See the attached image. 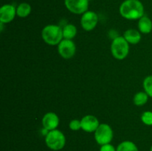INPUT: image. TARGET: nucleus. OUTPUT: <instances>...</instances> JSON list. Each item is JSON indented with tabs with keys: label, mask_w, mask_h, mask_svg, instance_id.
Listing matches in <instances>:
<instances>
[{
	"label": "nucleus",
	"mask_w": 152,
	"mask_h": 151,
	"mask_svg": "<svg viewBox=\"0 0 152 151\" xmlns=\"http://www.w3.org/2000/svg\"><path fill=\"white\" fill-rule=\"evenodd\" d=\"M122 17L128 20H139L145 13L144 5L140 0H125L119 8Z\"/></svg>",
	"instance_id": "obj_1"
},
{
	"label": "nucleus",
	"mask_w": 152,
	"mask_h": 151,
	"mask_svg": "<svg viewBox=\"0 0 152 151\" xmlns=\"http://www.w3.org/2000/svg\"><path fill=\"white\" fill-rule=\"evenodd\" d=\"M42 38L49 45H58L63 39L62 28L56 25H48L42 30Z\"/></svg>",
	"instance_id": "obj_2"
},
{
	"label": "nucleus",
	"mask_w": 152,
	"mask_h": 151,
	"mask_svg": "<svg viewBox=\"0 0 152 151\" xmlns=\"http://www.w3.org/2000/svg\"><path fill=\"white\" fill-rule=\"evenodd\" d=\"M45 142L48 147L53 151L63 149L66 144V137L61 130L58 129L48 132L45 136Z\"/></svg>",
	"instance_id": "obj_3"
},
{
	"label": "nucleus",
	"mask_w": 152,
	"mask_h": 151,
	"mask_svg": "<svg viewBox=\"0 0 152 151\" xmlns=\"http://www.w3.org/2000/svg\"><path fill=\"white\" fill-rule=\"evenodd\" d=\"M129 43L121 36L112 40L111 44V53L114 58L117 60H123L128 56L130 50Z\"/></svg>",
	"instance_id": "obj_4"
},
{
	"label": "nucleus",
	"mask_w": 152,
	"mask_h": 151,
	"mask_svg": "<svg viewBox=\"0 0 152 151\" xmlns=\"http://www.w3.org/2000/svg\"><path fill=\"white\" fill-rule=\"evenodd\" d=\"M114 138V131L111 126L105 123L99 124L94 132V139L99 145L110 144Z\"/></svg>",
	"instance_id": "obj_5"
},
{
	"label": "nucleus",
	"mask_w": 152,
	"mask_h": 151,
	"mask_svg": "<svg viewBox=\"0 0 152 151\" xmlns=\"http://www.w3.org/2000/svg\"><path fill=\"white\" fill-rule=\"evenodd\" d=\"M57 50L61 57L65 59H71L75 55L77 47L73 40L63 38L57 45Z\"/></svg>",
	"instance_id": "obj_6"
},
{
	"label": "nucleus",
	"mask_w": 152,
	"mask_h": 151,
	"mask_svg": "<svg viewBox=\"0 0 152 151\" xmlns=\"http://www.w3.org/2000/svg\"><path fill=\"white\" fill-rule=\"evenodd\" d=\"M64 3L68 10L74 14L83 15L88 10L89 1L88 0H65Z\"/></svg>",
	"instance_id": "obj_7"
},
{
	"label": "nucleus",
	"mask_w": 152,
	"mask_h": 151,
	"mask_svg": "<svg viewBox=\"0 0 152 151\" xmlns=\"http://www.w3.org/2000/svg\"><path fill=\"white\" fill-rule=\"evenodd\" d=\"M99 21L98 15L92 10H88L83 13L80 19V25L86 31H91L96 27Z\"/></svg>",
	"instance_id": "obj_8"
},
{
	"label": "nucleus",
	"mask_w": 152,
	"mask_h": 151,
	"mask_svg": "<svg viewBox=\"0 0 152 151\" xmlns=\"http://www.w3.org/2000/svg\"><path fill=\"white\" fill-rule=\"evenodd\" d=\"M16 16V7L11 4H3L0 7V22L7 24L11 22Z\"/></svg>",
	"instance_id": "obj_9"
},
{
	"label": "nucleus",
	"mask_w": 152,
	"mask_h": 151,
	"mask_svg": "<svg viewBox=\"0 0 152 151\" xmlns=\"http://www.w3.org/2000/svg\"><path fill=\"white\" fill-rule=\"evenodd\" d=\"M82 130L86 133H94L99 126V119L95 115H86L81 118Z\"/></svg>",
	"instance_id": "obj_10"
},
{
	"label": "nucleus",
	"mask_w": 152,
	"mask_h": 151,
	"mask_svg": "<svg viewBox=\"0 0 152 151\" xmlns=\"http://www.w3.org/2000/svg\"><path fill=\"white\" fill-rule=\"evenodd\" d=\"M42 124L43 128L47 130L48 131L55 130L59 124V116L53 112L47 113L42 118Z\"/></svg>",
	"instance_id": "obj_11"
},
{
	"label": "nucleus",
	"mask_w": 152,
	"mask_h": 151,
	"mask_svg": "<svg viewBox=\"0 0 152 151\" xmlns=\"http://www.w3.org/2000/svg\"><path fill=\"white\" fill-rule=\"evenodd\" d=\"M123 37L131 44H137L141 41L142 35L139 30L130 28L126 30L123 33Z\"/></svg>",
	"instance_id": "obj_12"
},
{
	"label": "nucleus",
	"mask_w": 152,
	"mask_h": 151,
	"mask_svg": "<svg viewBox=\"0 0 152 151\" xmlns=\"http://www.w3.org/2000/svg\"><path fill=\"white\" fill-rule=\"evenodd\" d=\"M138 30L142 34H148L152 31V21L148 16L144 15L138 20Z\"/></svg>",
	"instance_id": "obj_13"
},
{
	"label": "nucleus",
	"mask_w": 152,
	"mask_h": 151,
	"mask_svg": "<svg viewBox=\"0 0 152 151\" xmlns=\"http://www.w3.org/2000/svg\"><path fill=\"white\" fill-rule=\"evenodd\" d=\"M63 38L72 40L77 34V28L73 24H67L62 28Z\"/></svg>",
	"instance_id": "obj_14"
},
{
	"label": "nucleus",
	"mask_w": 152,
	"mask_h": 151,
	"mask_svg": "<svg viewBox=\"0 0 152 151\" xmlns=\"http://www.w3.org/2000/svg\"><path fill=\"white\" fill-rule=\"evenodd\" d=\"M31 4L27 2H22L16 7V16L19 18H26L31 13Z\"/></svg>",
	"instance_id": "obj_15"
},
{
	"label": "nucleus",
	"mask_w": 152,
	"mask_h": 151,
	"mask_svg": "<svg viewBox=\"0 0 152 151\" xmlns=\"http://www.w3.org/2000/svg\"><path fill=\"white\" fill-rule=\"evenodd\" d=\"M117 151H139V149L134 142L126 140L117 145Z\"/></svg>",
	"instance_id": "obj_16"
},
{
	"label": "nucleus",
	"mask_w": 152,
	"mask_h": 151,
	"mask_svg": "<svg viewBox=\"0 0 152 151\" xmlns=\"http://www.w3.org/2000/svg\"><path fill=\"white\" fill-rule=\"evenodd\" d=\"M148 95L145 91L137 92L136 94L134 96L133 102L136 106L141 107L145 105L148 101Z\"/></svg>",
	"instance_id": "obj_17"
},
{
	"label": "nucleus",
	"mask_w": 152,
	"mask_h": 151,
	"mask_svg": "<svg viewBox=\"0 0 152 151\" xmlns=\"http://www.w3.org/2000/svg\"><path fill=\"white\" fill-rule=\"evenodd\" d=\"M144 91L148 95L149 97L152 98V75L145 77L142 82Z\"/></svg>",
	"instance_id": "obj_18"
},
{
	"label": "nucleus",
	"mask_w": 152,
	"mask_h": 151,
	"mask_svg": "<svg viewBox=\"0 0 152 151\" xmlns=\"http://www.w3.org/2000/svg\"><path fill=\"white\" fill-rule=\"evenodd\" d=\"M141 121L147 126H152V111H145L141 115Z\"/></svg>",
	"instance_id": "obj_19"
},
{
	"label": "nucleus",
	"mask_w": 152,
	"mask_h": 151,
	"mask_svg": "<svg viewBox=\"0 0 152 151\" xmlns=\"http://www.w3.org/2000/svg\"><path fill=\"white\" fill-rule=\"evenodd\" d=\"M69 127L70 130H73V131H77L82 129V124L81 121L78 119H73L70 121L69 123Z\"/></svg>",
	"instance_id": "obj_20"
},
{
	"label": "nucleus",
	"mask_w": 152,
	"mask_h": 151,
	"mask_svg": "<svg viewBox=\"0 0 152 151\" xmlns=\"http://www.w3.org/2000/svg\"><path fill=\"white\" fill-rule=\"evenodd\" d=\"M99 151H117V147H115L111 143L101 145Z\"/></svg>",
	"instance_id": "obj_21"
},
{
	"label": "nucleus",
	"mask_w": 152,
	"mask_h": 151,
	"mask_svg": "<svg viewBox=\"0 0 152 151\" xmlns=\"http://www.w3.org/2000/svg\"><path fill=\"white\" fill-rule=\"evenodd\" d=\"M150 151H152V145L151 146V148H150Z\"/></svg>",
	"instance_id": "obj_22"
},
{
	"label": "nucleus",
	"mask_w": 152,
	"mask_h": 151,
	"mask_svg": "<svg viewBox=\"0 0 152 151\" xmlns=\"http://www.w3.org/2000/svg\"><path fill=\"white\" fill-rule=\"evenodd\" d=\"M88 1H91V0H88Z\"/></svg>",
	"instance_id": "obj_23"
}]
</instances>
